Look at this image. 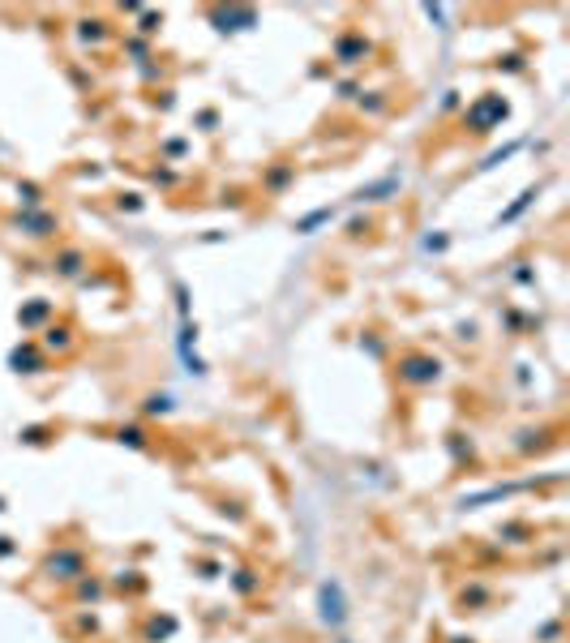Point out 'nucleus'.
Instances as JSON below:
<instances>
[{
	"mask_svg": "<svg viewBox=\"0 0 570 643\" xmlns=\"http://www.w3.org/2000/svg\"><path fill=\"white\" fill-rule=\"evenodd\" d=\"M506 116H510V103H506L502 94H480L476 103H467L463 125L472 129V133H489V129H498Z\"/></svg>",
	"mask_w": 570,
	"mask_h": 643,
	"instance_id": "f257e3e1",
	"label": "nucleus"
},
{
	"mask_svg": "<svg viewBox=\"0 0 570 643\" xmlns=\"http://www.w3.org/2000/svg\"><path fill=\"white\" fill-rule=\"evenodd\" d=\"M442 378V360L425 352H403L399 356V382L403 386H433Z\"/></svg>",
	"mask_w": 570,
	"mask_h": 643,
	"instance_id": "f03ea898",
	"label": "nucleus"
},
{
	"mask_svg": "<svg viewBox=\"0 0 570 643\" xmlns=\"http://www.w3.org/2000/svg\"><path fill=\"white\" fill-rule=\"evenodd\" d=\"M43 575L47 579H60V583H73L86 575V553L82 549H56L52 558L43 562Z\"/></svg>",
	"mask_w": 570,
	"mask_h": 643,
	"instance_id": "7ed1b4c3",
	"label": "nucleus"
},
{
	"mask_svg": "<svg viewBox=\"0 0 570 643\" xmlns=\"http://www.w3.org/2000/svg\"><path fill=\"white\" fill-rule=\"evenodd\" d=\"M369 52H374V43H369L364 35H356V31H348V35H339V39H335V56H339V65H360Z\"/></svg>",
	"mask_w": 570,
	"mask_h": 643,
	"instance_id": "20e7f679",
	"label": "nucleus"
},
{
	"mask_svg": "<svg viewBox=\"0 0 570 643\" xmlns=\"http://www.w3.org/2000/svg\"><path fill=\"white\" fill-rule=\"evenodd\" d=\"M317 605H321V617H326L330 626H339V622H343V587H339L335 579H330V583H321Z\"/></svg>",
	"mask_w": 570,
	"mask_h": 643,
	"instance_id": "39448f33",
	"label": "nucleus"
},
{
	"mask_svg": "<svg viewBox=\"0 0 570 643\" xmlns=\"http://www.w3.org/2000/svg\"><path fill=\"white\" fill-rule=\"evenodd\" d=\"M9 365L17 369V374H39V369H43V352L35 348V343H22V348H13Z\"/></svg>",
	"mask_w": 570,
	"mask_h": 643,
	"instance_id": "423d86ee",
	"label": "nucleus"
},
{
	"mask_svg": "<svg viewBox=\"0 0 570 643\" xmlns=\"http://www.w3.org/2000/svg\"><path fill=\"white\" fill-rule=\"evenodd\" d=\"M82 266H86V253H82V249H65V253H56V262H52V270H56V275H65V279L82 275Z\"/></svg>",
	"mask_w": 570,
	"mask_h": 643,
	"instance_id": "0eeeda50",
	"label": "nucleus"
},
{
	"mask_svg": "<svg viewBox=\"0 0 570 643\" xmlns=\"http://www.w3.org/2000/svg\"><path fill=\"white\" fill-rule=\"evenodd\" d=\"M17 228H26V236H52L56 232V219L52 215H22Z\"/></svg>",
	"mask_w": 570,
	"mask_h": 643,
	"instance_id": "6e6552de",
	"label": "nucleus"
},
{
	"mask_svg": "<svg viewBox=\"0 0 570 643\" xmlns=\"http://www.w3.org/2000/svg\"><path fill=\"white\" fill-rule=\"evenodd\" d=\"M292 176H296V167H292V163L270 167V172H266V189H270V193H283V189L292 185Z\"/></svg>",
	"mask_w": 570,
	"mask_h": 643,
	"instance_id": "1a4fd4ad",
	"label": "nucleus"
},
{
	"mask_svg": "<svg viewBox=\"0 0 570 643\" xmlns=\"http://www.w3.org/2000/svg\"><path fill=\"white\" fill-rule=\"evenodd\" d=\"M394 189H399V181H394V176H386V181H378V185L360 189L356 197H360V202H386V193H394Z\"/></svg>",
	"mask_w": 570,
	"mask_h": 643,
	"instance_id": "9d476101",
	"label": "nucleus"
},
{
	"mask_svg": "<svg viewBox=\"0 0 570 643\" xmlns=\"http://www.w3.org/2000/svg\"><path fill=\"white\" fill-rule=\"evenodd\" d=\"M69 343H73V331L65 326V322H60V326H47V335H43V348H56V352H65Z\"/></svg>",
	"mask_w": 570,
	"mask_h": 643,
	"instance_id": "9b49d317",
	"label": "nucleus"
},
{
	"mask_svg": "<svg viewBox=\"0 0 570 643\" xmlns=\"http://www.w3.org/2000/svg\"><path fill=\"white\" fill-rule=\"evenodd\" d=\"M47 313H52V309H47V301H35V305H26V309L17 313V322H22V326H39Z\"/></svg>",
	"mask_w": 570,
	"mask_h": 643,
	"instance_id": "f8f14e48",
	"label": "nucleus"
},
{
	"mask_svg": "<svg viewBox=\"0 0 570 643\" xmlns=\"http://www.w3.org/2000/svg\"><path fill=\"white\" fill-rule=\"evenodd\" d=\"M540 189H523V193H519V202L510 206V210H502V219H498V224H510V219H519V215H523L528 206H532V197H536Z\"/></svg>",
	"mask_w": 570,
	"mask_h": 643,
	"instance_id": "ddd939ff",
	"label": "nucleus"
},
{
	"mask_svg": "<svg viewBox=\"0 0 570 643\" xmlns=\"http://www.w3.org/2000/svg\"><path fill=\"white\" fill-rule=\"evenodd\" d=\"M116 437L125 442V446H133V451H146V429H137V425H125Z\"/></svg>",
	"mask_w": 570,
	"mask_h": 643,
	"instance_id": "4468645a",
	"label": "nucleus"
},
{
	"mask_svg": "<svg viewBox=\"0 0 570 643\" xmlns=\"http://www.w3.org/2000/svg\"><path fill=\"white\" fill-rule=\"evenodd\" d=\"M103 26H108V22H103V17H90V22H82V31H78V35H82L86 43H99V39H103V35H108Z\"/></svg>",
	"mask_w": 570,
	"mask_h": 643,
	"instance_id": "2eb2a0df",
	"label": "nucleus"
},
{
	"mask_svg": "<svg viewBox=\"0 0 570 643\" xmlns=\"http://www.w3.org/2000/svg\"><path fill=\"white\" fill-rule=\"evenodd\" d=\"M326 219H330V206H321V210H313V215H305V219H301V224H296V232H313L317 224H326Z\"/></svg>",
	"mask_w": 570,
	"mask_h": 643,
	"instance_id": "dca6fc26",
	"label": "nucleus"
},
{
	"mask_svg": "<svg viewBox=\"0 0 570 643\" xmlns=\"http://www.w3.org/2000/svg\"><path fill=\"white\" fill-rule=\"evenodd\" d=\"M99 596H103V583H99V579H82L78 583V601H99Z\"/></svg>",
	"mask_w": 570,
	"mask_h": 643,
	"instance_id": "f3484780",
	"label": "nucleus"
},
{
	"mask_svg": "<svg viewBox=\"0 0 570 643\" xmlns=\"http://www.w3.org/2000/svg\"><path fill=\"white\" fill-rule=\"evenodd\" d=\"M146 412H151V416H167L171 399H167V394H151V399H146Z\"/></svg>",
	"mask_w": 570,
	"mask_h": 643,
	"instance_id": "a211bd4d",
	"label": "nucleus"
},
{
	"mask_svg": "<svg viewBox=\"0 0 570 643\" xmlns=\"http://www.w3.org/2000/svg\"><path fill=\"white\" fill-rule=\"evenodd\" d=\"M232 583H236V592H240V596H249V592L258 587V579H253V571H236V579H232Z\"/></svg>",
	"mask_w": 570,
	"mask_h": 643,
	"instance_id": "6ab92c4d",
	"label": "nucleus"
},
{
	"mask_svg": "<svg viewBox=\"0 0 570 643\" xmlns=\"http://www.w3.org/2000/svg\"><path fill=\"white\" fill-rule=\"evenodd\" d=\"M17 197H22V202H26V206H39V185H17Z\"/></svg>",
	"mask_w": 570,
	"mask_h": 643,
	"instance_id": "aec40b11",
	"label": "nucleus"
},
{
	"mask_svg": "<svg viewBox=\"0 0 570 643\" xmlns=\"http://www.w3.org/2000/svg\"><path fill=\"white\" fill-rule=\"evenodd\" d=\"M489 601V587H467L463 592V605H485Z\"/></svg>",
	"mask_w": 570,
	"mask_h": 643,
	"instance_id": "412c9836",
	"label": "nucleus"
},
{
	"mask_svg": "<svg viewBox=\"0 0 570 643\" xmlns=\"http://www.w3.org/2000/svg\"><path fill=\"white\" fill-rule=\"evenodd\" d=\"M120 210H142V197L137 193H120Z\"/></svg>",
	"mask_w": 570,
	"mask_h": 643,
	"instance_id": "4be33fe9",
	"label": "nucleus"
},
{
	"mask_svg": "<svg viewBox=\"0 0 570 643\" xmlns=\"http://www.w3.org/2000/svg\"><path fill=\"white\" fill-rule=\"evenodd\" d=\"M360 108H369V112H382V108H386V99H382V94H374V99H360Z\"/></svg>",
	"mask_w": 570,
	"mask_h": 643,
	"instance_id": "5701e85b",
	"label": "nucleus"
},
{
	"mask_svg": "<svg viewBox=\"0 0 570 643\" xmlns=\"http://www.w3.org/2000/svg\"><path fill=\"white\" fill-rule=\"evenodd\" d=\"M155 31H159V17L146 13V17H142V35H155Z\"/></svg>",
	"mask_w": 570,
	"mask_h": 643,
	"instance_id": "b1692460",
	"label": "nucleus"
},
{
	"mask_svg": "<svg viewBox=\"0 0 570 643\" xmlns=\"http://www.w3.org/2000/svg\"><path fill=\"white\" fill-rule=\"evenodd\" d=\"M498 69H510V73H519V69H523V60H519V56H506V60H498Z\"/></svg>",
	"mask_w": 570,
	"mask_h": 643,
	"instance_id": "393cba45",
	"label": "nucleus"
},
{
	"mask_svg": "<svg viewBox=\"0 0 570 643\" xmlns=\"http://www.w3.org/2000/svg\"><path fill=\"white\" fill-rule=\"evenodd\" d=\"M13 553V545H9V536H0V558H9Z\"/></svg>",
	"mask_w": 570,
	"mask_h": 643,
	"instance_id": "a878e982",
	"label": "nucleus"
}]
</instances>
